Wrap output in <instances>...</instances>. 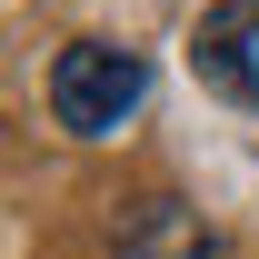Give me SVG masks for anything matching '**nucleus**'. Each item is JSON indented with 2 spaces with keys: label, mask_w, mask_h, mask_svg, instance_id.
I'll use <instances>...</instances> for the list:
<instances>
[{
  "label": "nucleus",
  "mask_w": 259,
  "mask_h": 259,
  "mask_svg": "<svg viewBox=\"0 0 259 259\" xmlns=\"http://www.w3.org/2000/svg\"><path fill=\"white\" fill-rule=\"evenodd\" d=\"M249 40H259V0H220L209 20H199V80L220 100H239V110H259V70H249Z\"/></svg>",
  "instance_id": "obj_3"
},
{
  "label": "nucleus",
  "mask_w": 259,
  "mask_h": 259,
  "mask_svg": "<svg viewBox=\"0 0 259 259\" xmlns=\"http://www.w3.org/2000/svg\"><path fill=\"white\" fill-rule=\"evenodd\" d=\"M120 259H220V229L199 220L190 199H130L120 229H110Z\"/></svg>",
  "instance_id": "obj_2"
},
{
  "label": "nucleus",
  "mask_w": 259,
  "mask_h": 259,
  "mask_svg": "<svg viewBox=\"0 0 259 259\" xmlns=\"http://www.w3.org/2000/svg\"><path fill=\"white\" fill-rule=\"evenodd\" d=\"M140 100H150V60H140L130 40H70L60 60H50V120H60L70 140L130 130Z\"/></svg>",
  "instance_id": "obj_1"
}]
</instances>
